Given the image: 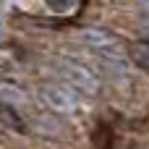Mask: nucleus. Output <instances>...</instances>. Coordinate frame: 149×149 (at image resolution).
Here are the masks:
<instances>
[{
    "instance_id": "obj_2",
    "label": "nucleus",
    "mask_w": 149,
    "mask_h": 149,
    "mask_svg": "<svg viewBox=\"0 0 149 149\" xmlns=\"http://www.w3.org/2000/svg\"><path fill=\"white\" fill-rule=\"evenodd\" d=\"M63 73H65L68 81H71L76 89H81V92H94V89H97L94 76H92L84 65H79V63H65V65H63Z\"/></svg>"
},
{
    "instance_id": "obj_1",
    "label": "nucleus",
    "mask_w": 149,
    "mask_h": 149,
    "mask_svg": "<svg viewBox=\"0 0 149 149\" xmlns=\"http://www.w3.org/2000/svg\"><path fill=\"white\" fill-rule=\"evenodd\" d=\"M42 100L50 107H55V110H73L76 102H79L76 92L71 86H63V84H47V86H42Z\"/></svg>"
},
{
    "instance_id": "obj_4",
    "label": "nucleus",
    "mask_w": 149,
    "mask_h": 149,
    "mask_svg": "<svg viewBox=\"0 0 149 149\" xmlns=\"http://www.w3.org/2000/svg\"><path fill=\"white\" fill-rule=\"evenodd\" d=\"M0 94H10V89H8V86H0ZM16 97H18V92H13V97H3V100H8V102H16Z\"/></svg>"
},
{
    "instance_id": "obj_3",
    "label": "nucleus",
    "mask_w": 149,
    "mask_h": 149,
    "mask_svg": "<svg viewBox=\"0 0 149 149\" xmlns=\"http://www.w3.org/2000/svg\"><path fill=\"white\" fill-rule=\"evenodd\" d=\"M47 3V8H52L55 13H65V10H71L73 5H76V0H45Z\"/></svg>"
}]
</instances>
